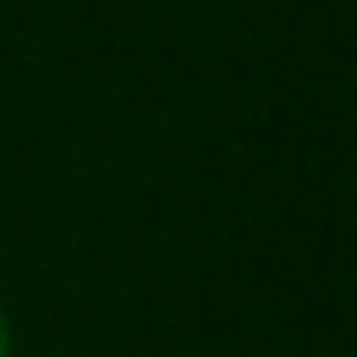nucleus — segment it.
<instances>
[{"instance_id":"nucleus-1","label":"nucleus","mask_w":357,"mask_h":357,"mask_svg":"<svg viewBox=\"0 0 357 357\" xmlns=\"http://www.w3.org/2000/svg\"><path fill=\"white\" fill-rule=\"evenodd\" d=\"M0 357H11V324H6V312H0Z\"/></svg>"}]
</instances>
